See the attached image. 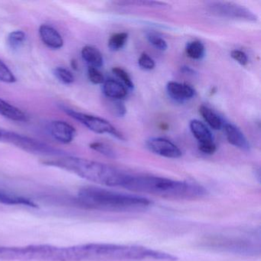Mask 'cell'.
Wrapping results in <instances>:
<instances>
[{
	"label": "cell",
	"mask_w": 261,
	"mask_h": 261,
	"mask_svg": "<svg viewBox=\"0 0 261 261\" xmlns=\"http://www.w3.org/2000/svg\"><path fill=\"white\" fill-rule=\"evenodd\" d=\"M39 33L42 42L48 48L60 49L63 47V38L53 27L44 24L39 27Z\"/></svg>",
	"instance_id": "obj_14"
},
{
	"label": "cell",
	"mask_w": 261,
	"mask_h": 261,
	"mask_svg": "<svg viewBox=\"0 0 261 261\" xmlns=\"http://www.w3.org/2000/svg\"><path fill=\"white\" fill-rule=\"evenodd\" d=\"M186 51L187 56L195 60H200L205 54L204 45L199 41H193L186 45Z\"/></svg>",
	"instance_id": "obj_21"
},
{
	"label": "cell",
	"mask_w": 261,
	"mask_h": 261,
	"mask_svg": "<svg viewBox=\"0 0 261 261\" xmlns=\"http://www.w3.org/2000/svg\"><path fill=\"white\" fill-rule=\"evenodd\" d=\"M146 39L148 42L155 47L156 49L160 51H166L168 48L167 42L157 35L153 34V33H148L146 35Z\"/></svg>",
	"instance_id": "obj_28"
},
{
	"label": "cell",
	"mask_w": 261,
	"mask_h": 261,
	"mask_svg": "<svg viewBox=\"0 0 261 261\" xmlns=\"http://www.w3.org/2000/svg\"><path fill=\"white\" fill-rule=\"evenodd\" d=\"M127 33H118L111 36L108 41V47L111 51H117L123 48L128 39Z\"/></svg>",
	"instance_id": "obj_23"
},
{
	"label": "cell",
	"mask_w": 261,
	"mask_h": 261,
	"mask_svg": "<svg viewBox=\"0 0 261 261\" xmlns=\"http://www.w3.org/2000/svg\"><path fill=\"white\" fill-rule=\"evenodd\" d=\"M0 203L9 204V205H20L30 207H38L36 203L32 201L30 198L3 190H0Z\"/></svg>",
	"instance_id": "obj_18"
},
{
	"label": "cell",
	"mask_w": 261,
	"mask_h": 261,
	"mask_svg": "<svg viewBox=\"0 0 261 261\" xmlns=\"http://www.w3.org/2000/svg\"><path fill=\"white\" fill-rule=\"evenodd\" d=\"M48 129L51 137L62 144L71 143L76 135L75 128L63 120L51 121Z\"/></svg>",
	"instance_id": "obj_10"
},
{
	"label": "cell",
	"mask_w": 261,
	"mask_h": 261,
	"mask_svg": "<svg viewBox=\"0 0 261 261\" xmlns=\"http://www.w3.org/2000/svg\"><path fill=\"white\" fill-rule=\"evenodd\" d=\"M90 148L93 150L101 154V155L108 157V158H115L116 157L115 152L113 150L112 148L110 147L105 143H101V142L91 143L90 144Z\"/></svg>",
	"instance_id": "obj_25"
},
{
	"label": "cell",
	"mask_w": 261,
	"mask_h": 261,
	"mask_svg": "<svg viewBox=\"0 0 261 261\" xmlns=\"http://www.w3.org/2000/svg\"><path fill=\"white\" fill-rule=\"evenodd\" d=\"M0 142L10 143L25 152L36 155H48L56 158L70 155L65 151L56 149L43 142L3 128H0Z\"/></svg>",
	"instance_id": "obj_6"
},
{
	"label": "cell",
	"mask_w": 261,
	"mask_h": 261,
	"mask_svg": "<svg viewBox=\"0 0 261 261\" xmlns=\"http://www.w3.org/2000/svg\"><path fill=\"white\" fill-rule=\"evenodd\" d=\"M0 82L7 84L16 82V76L2 60H0Z\"/></svg>",
	"instance_id": "obj_26"
},
{
	"label": "cell",
	"mask_w": 261,
	"mask_h": 261,
	"mask_svg": "<svg viewBox=\"0 0 261 261\" xmlns=\"http://www.w3.org/2000/svg\"><path fill=\"white\" fill-rule=\"evenodd\" d=\"M120 188L130 192L149 194L167 199L196 200L207 195V189L195 183L127 172Z\"/></svg>",
	"instance_id": "obj_2"
},
{
	"label": "cell",
	"mask_w": 261,
	"mask_h": 261,
	"mask_svg": "<svg viewBox=\"0 0 261 261\" xmlns=\"http://www.w3.org/2000/svg\"><path fill=\"white\" fill-rule=\"evenodd\" d=\"M103 92L107 97L111 100H121L127 95L126 87L114 79H108L103 82Z\"/></svg>",
	"instance_id": "obj_16"
},
{
	"label": "cell",
	"mask_w": 261,
	"mask_h": 261,
	"mask_svg": "<svg viewBox=\"0 0 261 261\" xmlns=\"http://www.w3.org/2000/svg\"><path fill=\"white\" fill-rule=\"evenodd\" d=\"M45 166L59 168L81 178L108 187H120L126 172L109 165L73 155L42 160Z\"/></svg>",
	"instance_id": "obj_4"
},
{
	"label": "cell",
	"mask_w": 261,
	"mask_h": 261,
	"mask_svg": "<svg viewBox=\"0 0 261 261\" xmlns=\"http://www.w3.org/2000/svg\"><path fill=\"white\" fill-rule=\"evenodd\" d=\"M112 111L114 115L118 117H123L126 113V107L120 100H113Z\"/></svg>",
	"instance_id": "obj_32"
},
{
	"label": "cell",
	"mask_w": 261,
	"mask_h": 261,
	"mask_svg": "<svg viewBox=\"0 0 261 261\" xmlns=\"http://www.w3.org/2000/svg\"><path fill=\"white\" fill-rule=\"evenodd\" d=\"M214 246L222 250H227L230 252H234L237 253H243V254H250L254 253V247L249 241H244V240L229 239V238H221L220 240H215V241H211Z\"/></svg>",
	"instance_id": "obj_11"
},
{
	"label": "cell",
	"mask_w": 261,
	"mask_h": 261,
	"mask_svg": "<svg viewBox=\"0 0 261 261\" xmlns=\"http://www.w3.org/2000/svg\"><path fill=\"white\" fill-rule=\"evenodd\" d=\"M71 66H72V68H74V69H77V62H76L75 60H72L71 62Z\"/></svg>",
	"instance_id": "obj_35"
},
{
	"label": "cell",
	"mask_w": 261,
	"mask_h": 261,
	"mask_svg": "<svg viewBox=\"0 0 261 261\" xmlns=\"http://www.w3.org/2000/svg\"><path fill=\"white\" fill-rule=\"evenodd\" d=\"M53 74L59 82L65 85H71L74 82V74L67 68L57 67L53 71Z\"/></svg>",
	"instance_id": "obj_24"
},
{
	"label": "cell",
	"mask_w": 261,
	"mask_h": 261,
	"mask_svg": "<svg viewBox=\"0 0 261 261\" xmlns=\"http://www.w3.org/2000/svg\"><path fill=\"white\" fill-rule=\"evenodd\" d=\"M0 259L10 261H65V247L50 244L0 246Z\"/></svg>",
	"instance_id": "obj_5"
},
{
	"label": "cell",
	"mask_w": 261,
	"mask_h": 261,
	"mask_svg": "<svg viewBox=\"0 0 261 261\" xmlns=\"http://www.w3.org/2000/svg\"><path fill=\"white\" fill-rule=\"evenodd\" d=\"M88 76L90 82L94 85H101L105 82L103 74L99 71L98 68L90 67L88 69Z\"/></svg>",
	"instance_id": "obj_29"
},
{
	"label": "cell",
	"mask_w": 261,
	"mask_h": 261,
	"mask_svg": "<svg viewBox=\"0 0 261 261\" xmlns=\"http://www.w3.org/2000/svg\"><path fill=\"white\" fill-rule=\"evenodd\" d=\"M148 149L160 156L178 159L182 155L181 149L172 141L163 137H152L146 141Z\"/></svg>",
	"instance_id": "obj_9"
},
{
	"label": "cell",
	"mask_w": 261,
	"mask_h": 261,
	"mask_svg": "<svg viewBox=\"0 0 261 261\" xmlns=\"http://www.w3.org/2000/svg\"><path fill=\"white\" fill-rule=\"evenodd\" d=\"M25 39H27V35L23 31L16 30L9 34L7 37V43L11 49L18 50L23 45Z\"/></svg>",
	"instance_id": "obj_22"
},
{
	"label": "cell",
	"mask_w": 261,
	"mask_h": 261,
	"mask_svg": "<svg viewBox=\"0 0 261 261\" xmlns=\"http://www.w3.org/2000/svg\"><path fill=\"white\" fill-rule=\"evenodd\" d=\"M208 10L214 15L221 17L228 18L232 19L247 21V22H256L257 16L246 7L233 3L212 2L209 3Z\"/></svg>",
	"instance_id": "obj_8"
},
{
	"label": "cell",
	"mask_w": 261,
	"mask_h": 261,
	"mask_svg": "<svg viewBox=\"0 0 261 261\" xmlns=\"http://www.w3.org/2000/svg\"><path fill=\"white\" fill-rule=\"evenodd\" d=\"M189 127L195 138L198 140V143L214 141L213 135L210 129L200 120H191Z\"/></svg>",
	"instance_id": "obj_17"
},
{
	"label": "cell",
	"mask_w": 261,
	"mask_h": 261,
	"mask_svg": "<svg viewBox=\"0 0 261 261\" xmlns=\"http://www.w3.org/2000/svg\"><path fill=\"white\" fill-rule=\"evenodd\" d=\"M138 64L140 68L146 70V71H151V70L154 69L155 66V61L146 53H143L140 56Z\"/></svg>",
	"instance_id": "obj_30"
},
{
	"label": "cell",
	"mask_w": 261,
	"mask_h": 261,
	"mask_svg": "<svg viewBox=\"0 0 261 261\" xmlns=\"http://www.w3.org/2000/svg\"><path fill=\"white\" fill-rule=\"evenodd\" d=\"M230 56L233 60L236 61L238 63L243 66L248 63V57H247V54L241 50H233L230 53Z\"/></svg>",
	"instance_id": "obj_31"
},
{
	"label": "cell",
	"mask_w": 261,
	"mask_h": 261,
	"mask_svg": "<svg viewBox=\"0 0 261 261\" xmlns=\"http://www.w3.org/2000/svg\"><path fill=\"white\" fill-rule=\"evenodd\" d=\"M65 261H66V248H65Z\"/></svg>",
	"instance_id": "obj_36"
},
{
	"label": "cell",
	"mask_w": 261,
	"mask_h": 261,
	"mask_svg": "<svg viewBox=\"0 0 261 261\" xmlns=\"http://www.w3.org/2000/svg\"><path fill=\"white\" fill-rule=\"evenodd\" d=\"M0 115L16 122H28L30 116L22 110L0 98Z\"/></svg>",
	"instance_id": "obj_15"
},
{
	"label": "cell",
	"mask_w": 261,
	"mask_h": 261,
	"mask_svg": "<svg viewBox=\"0 0 261 261\" xmlns=\"http://www.w3.org/2000/svg\"><path fill=\"white\" fill-rule=\"evenodd\" d=\"M199 112L207 124L214 129H221L223 126V122L219 116L214 112L207 106L201 105L199 108Z\"/></svg>",
	"instance_id": "obj_20"
},
{
	"label": "cell",
	"mask_w": 261,
	"mask_h": 261,
	"mask_svg": "<svg viewBox=\"0 0 261 261\" xmlns=\"http://www.w3.org/2000/svg\"><path fill=\"white\" fill-rule=\"evenodd\" d=\"M113 73L117 76V79H120L125 87L129 88V89H134V84L131 79L130 76L123 68L115 67L112 69Z\"/></svg>",
	"instance_id": "obj_27"
},
{
	"label": "cell",
	"mask_w": 261,
	"mask_h": 261,
	"mask_svg": "<svg viewBox=\"0 0 261 261\" xmlns=\"http://www.w3.org/2000/svg\"><path fill=\"white\" fill-rule=\"evenodd\" d=\"M223 127L229 143L241 150H250V146L248 140L238 126L227 123L223 125Z\"/></svg>",
	"instance_id": "obj_13"
},
{
	"label": "cell",
	"mask_w": 261,
	"mask_h": 261,
	"mask_svg": "<svg viewBox=\"0 0 261 261\" xmlns=\"http://www.w3.org/2000/svg\"><path fill=\"white\" fill-rule=\"evenodd\" d=\"M60 108L67 115L69 116L76 121H79V123L86 126L92 132L99 134H110L118 140H125L123 134L120 131L117 130L115 126H113L109 121L105 119L97 117V116L79 112V111H74L68 107L62 106V105H61Z\"/></svg>",
	"instance_id": "obj_7"
},
{
	"label": "cell",
	"mask_w": 261,
	"mask_h": 261,
	"mask_svg": "<svg viewBox=\"0 0 261 261\" xmlns=\"http://www.w3.org/2000/svg\"><path fill=\"white\" fill-rule=\"evenodd\" d=\"M82 56L90 67L99 68L103 66V56L95 47L91 45L84 47L82 50Z\"/></svg>",
	"instance_id": "obj_19"
},
{
	"label": "cell",
	"mask_w": 261,
	"mask_h": 261,
	"mask_svg": "<svg viewBox=\"0 0 261 261\" xmlns=\"http://www.w3.org/2000/svg\"><path fill=\"white\" fill-rule=\"evenodd\" d=\"M70 261L156 260L176 261L170 253L143 246L88 243L70 246Z\"/></svg>",
	"instance_id": "obj_1"
},
{
	"label": "cell",
	"mask_w": 261,
	"mask_h": 261,
	"mask_svg": "<svg viewBox=\"0 0 261 261\" xmlns=\"http://www.w3.org/2000/svg\"><path fill=\"white\" fill-rule=\"evenodd\" d=\"M77 203L86 208L113 212H140L152 204L150 200L140 195L96 186H85L79 189Z\"/></svg>",
	"instance_id": "obj_3"
},
{
	"label": "cell",
	"mask_w": 261,
	"mask_h": 261,
	"mask_svg": "<svg viewBox=\"0 0 261 261\" xmlns=\"http://www.w3.org/2000/svg\"><path fill=\"white\" fill-rule=\"evenodd\" d=\"M169 97L178 103H183L190 100L195 95V90L188 84L169 82L166 86Z\"/></svg>",
	"instance_id": "obj_12"
},
{
	"label": "cell",
	"mask_w": 261,
	"mask_h": 261,
	"mask_svg": "<svg viewBox=\"0 0 261 261\" xmlns=\"http://www.w3.org/2000/svg\"><path fill=\"white\" fill-rule=\"evenodd\" d=\"M198 149L203 153L212 155L216 152L217 146L214 141L207 142V143H198Z\"/></svg>",
	"instance_id": "obj_33"
},
{
	"label": "cell",
	"mask_w": 261,
	"mask_h": 261,
	"mask_svg": "<svg viewBox=\"0 0 261 261\" xmlns=\"http://www.w3.org/2000/svg\"><path fill=\"white\" fill-rule=\"evenodd\" d=\"M181 72L186 73V74H194L195 71H194L192 68H189V67L184 66L181 68Z\"/></svg>",
	"instance_id": "obj_34"
}]
</instances>
